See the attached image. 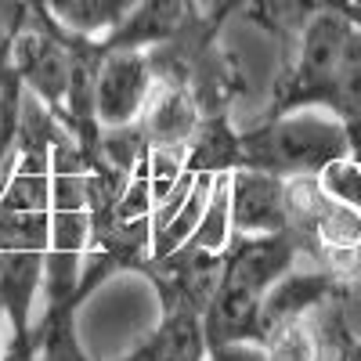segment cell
Wrapping results in <instances>:
<instances>
[{
    "instance_id": "cell-1",
    "label": "cell",
    "mask_w": 361,
    "mask_h": 361,
    "mask_svg": "<svg viewBox=\"0 0 361 361\" xmlns=\"http://www.w3.org/2000/svg\"><path fill=\"white\" fill-rule=\"evenodd\" d=\"M58 119L37 94L22 98V127L0 188V296L11 318V350L25 357L44 289L51 243V134Z\"/></svg>"
},
{
    "instance_id": "cell-2",
    "label": "cell",
    "mask_w": 361,
    "mask_h": 361,
    "mask_svg": "<svg viewBox=\"0 0 361 361\" xmlns=\"http://www.w3.org/2000/svg\"><path fill=\"white\" fill-rule=\"evenodd\" d=\"M300 260L304 257H300L293 231H264V235H235L231 231L221 286L202 311L206 343L209 347L238 343V340L260 343L264 296Z\"/></svg>"
},
{
    "instance_id": "cell-3",
    "label": "cell",
    "mask_w": 361,
    "mask_h": 361,
    "mask_svg": "<svg viewBox=\"0 0 361 361\" xmlns=\"http://www.w3.org/2000/svg\"><path fill=\"white\" fill-rule=\"evenodd\" d=\"M130 170L112 163L102 148L87 156V199H90V235L80 264L76 282V304L83 307L109 279L134 271L145 275L152 260V238L156 221L152 217H119V195L127 188Z\"/></svg>"
},
{
    "instance_id": "cell-4",
    "label": "cell",
    "mask_w": 361,
    "mask_h": 361,
    "mask_svg": "<svg viewBox=\"0 0 361 361\" xmlns=\"http://www.w3.org/2000/svg\"><path fill=\"white\" fill-rule=\"evenodd\" d=\"M90 235L87 199V156L76 137L58 123L51 134V243L44 264V307L80 311L76 282Z\"/></svg>"
},
{
    "instance_id": "cell-5",
    "label": "cell",
    "mask_w": 361,
    "mask_h": 361,
    "mask_svg": "<svg viewBox=\"0 0 361 361\" xmlns=\"http://www.w3.org/2000/svg\"><path fill=\"white\" fill-rule=\"evenodd\" d=\"M243 166L279 177H318L325 166L350 156L347 127L325 109H296L286 116H260L238 130Z\"/></svg>"
},
{
    "instance_id": "cell-6",
    "label": "cell",
    "mask_w": 361,
    "mask_h": 361,
    "mask_svg": "<svg viewBox=\"0 0 361 361\" xmlns=\"http://www.w3.org/2000/svg\"><path fill=\"white\" fill-rule=\"evenodd\" d=\"M354 289L336 293L322 304L300 311L296 318L275 325L264 336V350L271 361H340V347L350 336L347 300Z\"/></svg>"
},
{
    "instance_id": "cell-7",
    "label": "cell",
    "mask_w": 361,
    "mask_h": 361,
    "mask_svg": "<svg viewBox=\"0 0 361 361\" xmlns=\"http://www.w3.org/2000/svg\"><path fill=\"white\" fill-rule=\"evenodd\" d=\"M152 87H156V73H152V62H148V51L105 47L98 80H94V116L102 130L134 123L148 94H152Z\"/></svg>"
},
{
    "instance_id": "cell-8",
    "label": "cell",
    "mask_w": 361,
    "mask_h": 361,
    "mask_svg": "<svg viewBox=\"0 0 361 361\" xmlns=\"http://www.w3.org/2000/svg\"><path fill=\"white\" fill-rule=\"evenodd\" d=\"M228 199H231L235 235L289 231V180L286 177L238 166L228 177Z\"/></svg>"
},
{
    "instance_id": "cell-9",
    "label": "cell",
    "mask_w": 361,
    "mask_h": 361,
    "mask_svg": "<svg viewBox=\"0 0 361 361\" xmlns=\"http://www.w3.org/2000/svg\"><path fill=\"white\" fill-rule=\"evenodd\" d=\"M206 22H209V15L202 8V0H137L130 18L119 25L116 33H109L102 44L105 47L148 51V47L188 37Z\"/></svg>"
},
{
    "instance_id": "cell-10",
    "label": "cell",
    "mask_w": 361,
    "mask_h": 361,
    "mask_svg": "<svg viewBox=\"0 0 361 361\" xmlns=\"http://www.w3.org/2000/svg\"><path fill=\"white\" fill-rule=\"evenodd\" d=\"M185 87L192 90V98L202 116L214 112H235V102L246 94V69L238 62V54L224 44V33L209 37L188 66Z\"/></svg>"
},
{
    "instance_id": "cell-11",
    "label": "cell",
    "mask_w": 361,
    "mask_h": 361,
    "mask_svg": "<svg viewBox=\"0 0 361 361\" xmlns=\"http://www.w3.org/2000/svg\"><path fill=\"white\" fill-rule=\"evenodd\" d=\"M199 119H202V112H199L188 87L156 83L141 116H137V127L152 148H188Z\"/></svg>"
},
{
    "instance_id": "cell-12",
    "label": "cell",
    "mask_w": 361,
    "mask_h": 361,
    "mask_svg": "<svg viewBox=\"0 0 361 361\" xmlns=\"http://www.w3.org/2000/svg\"><path fill=\"white\" fill-rule=\"evenodd\" d=\"M206 357L209 343L202 314L177 307V311H159L152 333L116 361H206Z\"/></svg>"
},
{
    "instance_id": "cell-13",
    "label": "cell",
    "mask_w": 361,
    "mask_h": 361,
    "mask_svg": "<svg viewBox=\"0 0 361 361\" xmlns=\"http://www.w3.org/2000/svg\"><path fill=\"white\" fill-rule=\"evenodd\" d=\"M238 130L231 112H214L202 116L199 127L185 148V166L180 173H231L243 166V145H238Z\"/></svg>"
},
{
    "instance_id": "cell-14",
    "label": "cell",
    "mask_w": 361,
    "mask_h": 361,
    "mask_svg": "<svg viewBox=\"0 0 361 361\" xmlns=\"http://www.w3.org/2000/svg\"><path fill=\"white\" fill-rule=\"evenodd\" d=\"M137 0H47L51 18L76 37L105 40L130 18Z\"/></svg>"
},
{
    "instance_id": "cell-15",
    "label": "cell",
    "mask_w": 361,
    "mask_h": 361,
    "mask_svg": "<svg viewBox=\"0 0 361 361\" xmlns=\"http://www.w3.org/2000/svg\"><path fill=\"white\" fill-rule=\"evenodd\" d=\"M318 177H322V185L333 192L336 199L354 202V206L361 209V159L343 156V159H336L333 166H325Z\"/></svg>"
},
{
    "instance_id": "cell-16",
    "label": "cell",
    "mask_w": 361,
    "mask_h": 361,
    "mask_svg": "<svg viewBox=\"0 0 361 361\" xmlns=\"http://www.w3.org/2000/svg\"><path fill=\"white\" fill-rule=\"evenodd\" d=\"M209 361H271L264 343L253 340H238V343H221V347H209Z\"/></svg>"
},
{
    "instance_id": "cell-17",
    "label": "cell",
    "mask_w": 361,
    "mask_h": 361,
    "mask_svg": "<svg viewBox=\"0 0 361 361\" xmlns=\"http://www.w3.org/2000/svg\"><path fill=\"white\" fill-rule=\"evenodd\" d=\"M314 8L336 11L343 22H350L357 33H361V0H314Z\"/></svg>"
},
{
    "instance_id": "cell-18",
    "label": "cell",
    "mask_w": 361,
    "mask_h": 361,
    "mask_svg": "<svg viewBox=\"0 0 361 361\" xmlns=\"http://www.w3.org/2000/svg\"><path fill=\"white\" fill-rule=\"evenodd\" d=\"M11 343V318H8V304H4V296H0V357H4Z\"/></svg>"
},
{
    "instance_id": "cell-19",
    "label": "cell",
    "mask_w": 361,
    "mask_h": 361,
    "mask_svg": "<svg viewBox=\"0 0 361 361\" xmlns=\"http://www.w3.org/2000/svg\"><path fill=\"white\" fill-rule=\"evenodd\" d=\"M340 361H361V336H347L343 347H340Z\"/></svg>"
},
{
    "instance_id": "cell-20",
    "label": "cell",
    "mask_w": 361,
    "mask_h": 361,
    "mask_svg": "<svg viewBox=\"0 0 361 361\" xmlns=\"http://www.w3.org/2000/svg\"><path fill=\"white\" fill-rule=\"evenodd\" d=\"M0 361H25V357H22L18 350H11V347H8V350H4V357H0Z\"/></svg>"
},
{
    "instance_id": "cell-21",
    "label": "cell",
    "mask_w": 361,
    "mask_h": 361,
    "mask_svg": "<svg viewBox=\"0 0 361 361\" xmlns=\"http://www.w3.org/2000/svg\"><path fill=\"white\" fill-rule=\"evenodd\" d=\"M29 4H47V0H29Z\"/></svg>"
},
{
    "instance_id": "cell-22",
    "label": "cell",
    "mask_w": 361,
    "mask_h": 361,
    "mask_svg": "<svg viewBox=\"0 0 361 361\" xmlns=\"http://www.w3.org/2000/svg\"><path fill=\"white\" fill-rule=\"evenodd\" d=\"M206 361H209V357H206Z\"/></svg>"
}]
</instances>
